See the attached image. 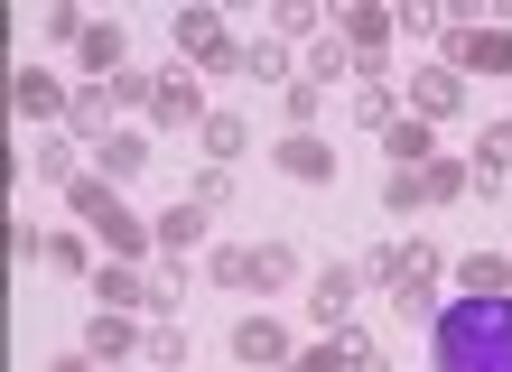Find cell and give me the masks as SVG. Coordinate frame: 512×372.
Segmentation results:
<instances>
[{"label": "cell", "instance_id": "obj_1", "mask_svg": "<svg viewBox=\"0 0 512 372\" xmlns=\"http://www.w3.org/2000/svg\"><path fill=\"white\" fill-rule=\"evenodd\" d=\"M429 372H512V298H457L429 326Z\"/></svg>", "mask_w": 512, "mask_h": 372}, {"label": "cell", "instance_id": "obj_2", "mask_svg": "<svg viewBox=\"0 0 512 372\" xmlns=\"http://www.w3.org/2000/svg\"><path fill=\"white\" fill-rule=\"evenodd\" d=\"M364 279H373V289H391V307H401L410 326H438V317H447V307H438V242H419V233L382 242V252L364 261Z\"/></svg>", "mask_w": 512, "mask_h": 372}, {"label": "cell", "instance_id": "obj_3", "mask_svg": "<svg viewBox=\"0 0 512 372\" xmlns=\"http://www.w3.org/2000/svg\"><path fill=\"white\" fill-rule=\"evenodd\" d=\"M466 159H429V168H391V186H382V205L391 214H429V205H457L466 196Z\"/></svg>", "mask_w": 512, "mask_h": 372}, {"label": "cell", "instance_id": "obj_4", "mask_svg": "<svg viewBox=\"0 0 512 372\" xmlns=\"http://www.w3.org/2000/svg\"><path fill=\"white\" fill-rule=\"evenodd\" d=\"M438 66H457V75H512V28L494 19H457L438 38Z\"/></svg>", "mask_w": 512, "mask_h": 372}, {"label": "cell", "instance_id": "obj_5", "mask_svg": "<svg viewBox=\"0 0 512 372\" xmlns=\"http://www.w3.org/2000/svg\"><path fill=\"white\" fill-rule=\"evenodd\" d=\"M177 56H187V66L205 75H243V38H233L224 28V10H177Z\"/></svg>", "mask_w": 512, "mask_h": 372}, {"label": "cell", "instance_id": "obj_6", "mask_svg": "<svg viewBox=\"0 0 512 372\" xmlns=\"http://www.w3.org/2000/svg\"><path fill=\"white\" fill-rule=\"evenodd\" d=\"M354 298H364V270H354V261H336V270H317V279H308V317H317L326 335H345V326H354Z\"/></svg>", "mask_w": 512, "mask_h": 372}, {"label": "cell", "instance_id": "obj_7", "mask_svg": "<svg viewBox=\"0 0 512 372\" xmlns=\"http://www.w3.org/2000/svg\"><path fill=\"white\" fill-rule=\"evenodd\" d=\"M457 112H466V75L429 56V66L410 75V121H429V131H438V121H457Z\"/></svg>", "mask_w": 512, "mask_h": 372}, {"label": "cell", "instance_id": "obj_8", "mask_svg": "<svg viewBox=\"0 0 512 372\" xmlns=\"http://www.w3.org/2000/svg\"><path fill=\"white\" fill-rule=\"evenodd\" d=\"M112 131H122V103H112V84H75V103H66V140L103 149Z\"/></svg>", "mask_w": 512, "mask_h": 372}, {"label": "cell", "instance_id": "obj_9", "mask_svg": "<svg viewBox=\"0 0 512 372\" xmlns=\"http://www.w3.org/2000/svg\"><path fill=\"white\" fill-rule=\"evenodd\" d=\"M149 121H159V131H177V121H205L196 66H168V75H149Z\"/></svg>", "mask_w": 512, "mask_h": 372}, {"label": "cell", "instance_id": "obj_10", "mask_svg": "<svg viewBox=\"0 0 512 372\" xmlns=\"http://www.w3.org/2000/svg\"><path fill=\"white\" fill-rule=\"evenodd\" d=\"M336 38L354 56H382L391 38H401V10H382V0H345V19H336Z\"/></svg>", "mask_w": 512, "mask_h": 372}, {"label": "cell", "instance_id": "obj_11", "mask_svg": "<svg viewBox=\"0 0 512 372\" xmlns=\"http://www.w3.org/2000/svg\"><path fill=\"white\" fill-rule=\"evenodd\" d=\"M10 103H19L28 121H66V103H75V93H66V75H47V66H19V75H10Z\"/></svg>", "mask_w": 512, "mask_h": 372}, {"label": "cell", "instance_id": "obj_12", "mask_svg": "<svg viewBox=\"0 0 512 372\" xmlns=\"http://www.w3.org/2000/svg\"><path fill=\"white\" fill-rule=\"evenodd\" d=\"M270 159H280L298 186H326V177H336V149H326L317 131H280V149H270Z\"/></svg>", "mask_w": 512, "mask_h": 372}, {"label": "cell", "instance_id": "obj_13", "mask_svg": "<svg viewBox=\"0 0 512 372\" xmlns=\"http://www.w3.org/2000/svg\"><path fill=\"white\" fill-rule=\"evenodd\" d=\"M94 298L112 307V317H149V279H140V261H103V270H94Z\"/></svg>", "mask_w": 512, "mask_h": 372}, {"label": "cell", "instance_id": "obj_14", "mask_svg": "<svg viewBox=\"0 0 512 372\" xmlns=\"http://www.w3.org/2000/svg\"><path fill=\"white\" fill-rule=\"evenodd\" d=\"M84 354H94V363H140L149 345H140V326H131V317H112V307H103V317L84 326Z\"/></svg>", "mask_w": 512, "mask_h": 372}, {"label": "cell", "instance_id": "obj_15", "mask_svg": "<svg viewBox=\"0 0 512 372\" xmlns=\"http://www.w3.org/2000/svg\"><path fill=\"white\" fill-rule=\"evenodd\" d=\"M233 354L280 372V363H289V326H280V317H243V326H233Z\"/></svg>", "mask_w": 512, "mask_h": 372}, {"label": "cell", "instance_id": "obj_16", "mask_svg": "<svg viewBox=\"0 0 512 372\" xmlns=\"http://www.w3.org/2000/svg\"><path fill=\"white\" fill-rule=\"evenodd\" d=\"M75 56H84V66H94L103 84H112V75H131V38H122L112 19H94V28H84V47H75Z\"/></svg>", "mask_w": 512, "mask_h": 372}, {"label": "cell", "instance_id": "obj_17", "mask_svg": "<svg viewBox=\"0 0 512 372\" xmlns=\"http://www.w3.org/2000/svg\"><path fill=\"white\" fill-rule=\"evenodd\" d=\"M466 177H475V186H485V196H494V186L512 177V121H494V131H485V140H475V159H466Z\"/></svg>", "mask_w": 512, "mask_h": 372}, {"label": "cell", "instance_id": "obj_18", "mask_svg": "<svg viewBox=\"0 0 512 372\" xmlns=\"http://www.w3.org/2000/svg\"><path fill=\"white\" fill-rule=\"evenodd\" d=\"M66 214H84V224H112V214H122V186H112V177H94V168H84V177L66 186Z\"/></svg>", "mask_w": 512, "mask_h": 372}, {"label": "cell", "instance_id": "obj_19", "mask_svg": "<svg viewBox=\"0 0 512 372\" xmlns=\"http://www.w3.org/2000/svg\"><path fill=\"white\" fill-rule=\"evenodd\" d=\"M205 224H215V214H205L196 196H187V205H168V214H159V252H168V261H177V252H196Z\"/></svg>", "mask_w": 512, "mask_h": 372}, {"label": "cell", "instance_id": "obj_20", "mask_svg": "<svg viewBox=\"0 0 512 372\" xmlns=\"http://www.w3.org/2000/svg\"><path fill=\"white\" fill-rule=\"evenodd\" d=\"M140 168H149V140H140V131H112V140L94 149V177H112V186L140 177Z\"/></svg>", "mask_w": 512, "mask_h": 372}, {"label": "cell", "instance_id": "obj_21", "mask_svg": "<svg viewBox=\"0 0 512 372\" xmlns=\"http://www.w3.org/2000/svg\"><path fill=\"white\" fill-rule=\"evenodd\" d=\"M382 149H391V168H429L438 159V131H429V121H391Z\"/></svg>", "mask_w": 512, "mask_h": 372}, {"label": "cell", "instance_id": "obj_22", "mask_svg": "<svg viewBox=\"0 0 512 372\" xmlns=\"http://www.w3.org/2000/svg\"><path fill=\"white\" fill-rule=\"evenodd\" d=\"M457 279H466V298H512V261L503 252H466Z\"/></svg>", "mask_w": 512, "mask_h": 372}, {"label": "cell", "instance_id": "obj_23", "mask_svg": "<svg viewBox=\"0 0 512 372\" xmlns=\"http://www.w3.org/2000/svg\"><path fill=\"white\" fill-rule=\"evenodd\" d=\"M196 140H205V159L224 168V159H233V149H243L252 131H243V112H205V121H196Z\"/></svg>", "mask_w": 512, "mask_h": 372}, {"label": "cell", "instance_id": "obj_24", "mask_svg": "<svg viewBox=\"0 0 512 372\" xmlns=\"http://www.w3.org/2000/svg\"><path fill=\"white\" fill-rule=\"evenodd\" d=\"M28 177H56V186H75L84 168H75V140L66 131H56V140H38V149H28Z\"/></svg>", "mask_w": 512, "mask_h": 372}, {"label": "cell", "instance_id": "obj_25", "mask_svg": "<svg viewBox=\"0 0 512 372\" xmlns=\"http://www.w3.org/2000/svg\"><path fill=\"white\" fill-rule=\"evenodd\" d=\"M103 242H112V261H140L149 242H159V224H140V214L122 205V214H112V224H103Z\"/></svg>", "mask_w": 512, "mask_h": 372}, {"label": "cell", "instance_id": "obj_26", "mask_svg": "<svg viewBox=\"0 0 512 372\" xmlns=\"http://www.w3.org/2000/svg\"><path fill=\"white\" fill-rule=\"evenodd\" d=\"M289 270H298L289 242H252V289H289Z\"/></svg>", "mask_w": 512, "mask_h": 372}, {"label": "cell", "instance_id": "obj_27", "mask_svg": "<svg viewBox=\"0 0 512 372\" xmlns=\"http://www.w3.org/2000/svg\"><path fill=\"white\" fill-rule=\"evenodd\" d=\"M326 345H336V354H345V372H391V354L373 345V335H364V326H345V335H326Z\"/></svg>", "mask_w": 512, "mask_h": 372}, {"label": "cell", "instance_id": "obj_28", "mask_svg": "<svg viewBox=\"0 0 512 372\" xmlns=\"http://www.w3.org/2000/svg\"><path fill=\"white\" fill-rule=\"evenodd\" d=\"M177 298H187V270H177V261H159V270H149V317H177Z\"/></svg>", "mask_w": 512, "mask_h": 372}, {"label": "cell", "instance_id": "obj_29", "mask_svg": "<svg viewBox=\"0 0 512 372\" xmlns=\"http://www.w3.org/2000/svg\"><path fill=\"white\" fill-rule=\"evenodd\" d=\"M354 66H364V56H354L345 38H317V47H308V84H326V75H354Z\"/></svg>", "mask_w": 512, "mask_h": 372}, {"label": "cell", "instance_id": "obj_30", "mask_svg": "<svg viewBox=\"0 0 512 372\" xmlns=\"http://www.w3.org/2000/svg\"><path fill=\"white\" fill-rule=\"evenodd\" d=\"M243 75H252V84H289V47H280V38L243 47Z\"/></svg>", "mask_w": 512, "mask_h": 372}, {"label": "cell", "instance_id": "obj_31", "mask_svg": "<svg viewBox=\"0 0 512 372\" xmlns=\"http://www.w3.org/2000/svg\"><path fill=\"white\" fill-rule=\"evenodd\" d=\"M270 38H317V10H308V0H270Z\"/></svg>", "mask_w": 512, "mask_h": 372}, {"label": "cell", "instance_id": "obj_32", "mask_svg": "<svg viewBox=\"0 0 512 372\" xmlns=\"http://www.w3.org/2000/svg\"><path fill=\"white\" fill-rule=\"evenodd\" d=\"M215 289H252V252L243 242H215Z\"/></svg>", "mask_w": 512, "mask_h": 372}, {"label": "cell", "instance_id": "obj_33", "mask_svg": "<svg viewBox=\"0 0 512 372\" xmlns=\"http://www.w3.org/2000/svg\"><path fill=\"white\" fill-rule=\"evenodd\" d=\"M149 363H159V372H187V335H177V326H149Z\"/></svg>", "mask_w": 512, "mask_h": 372}, {"label": "cell", "instance_id": "obj_34", "mask_svg": "<svg viewBox=\"0 0 512 372\" xmlns=\"http://www.w3.org/2000/svg\"><path fill=\"white\" fill-rule=\"evenodd\" d=\"M401 28H410V38H429V47H438V38H447V28H457V19H447L438 0H419V10H401Z\"/></svg>", "mask_w": 512, "mask_h": 372}, {"label": "cell", "instance_id": "obj_35", "mask_svg": "<svg viewBox=\"0 0 512 372\" xmlns=\"http://www.w3.org/2000/svg\"><path fill=\"white\" fill-rule=\"evenodd\" d=\"M187 196H196V205H205V214H215V205H224V196H233V168H215V159H205V168H196V186H187Z\"/></svg>", "mask_w": 512, "mask_h": 372}, {"label": "cell", "instance_id": "obj_36", "mask_svg": "<svg viewBox=\"0 0 512 372\" xmlns=\"http://www.w3.org/2000/svg\"><path fill=\"white\" fill-rule=\"evenodd\" d=\"M47 261L66 270V279H84V270H94V252H84V233H56V242H47Z\"/></svg>", "mask_w": 512, "mask_h": 372}, {"label": "cell", "instance_id": "obj_37", "mask_svg": "<svg viewBox=\"0 0 512 372\" xmlns=\"http://www.w3.org/2000/svg\"><path fill=\"white\" fill-rule=\"evenodd\" d=\"M47 242H56V233H38V224H10V261H47Z\"/></svg>", "mask_w": 512, "mask_h": 372}, {"label": "cell", "instance_id": "obj_38", "mask_svg": "<svg viewBox=\"0 0 512 372\" xmlns=\"http://www.w3.org/2000/svg\"><path fill=\"white\" fill-rule=\"evenodd\" d=\"M308 121H317V84L298 75V84H289V131H308Z\"/></svg>", "mask_w": 512, "mask_h": 372}, {"label": "cell", "instance_id": "obj_39", "mask_svg": "<svg viewBox=\"0 0 512 372\" xmlns=\"http://www.w3.org/2000/svg\"><path fill=\"white\" fill-rule=\"evenodd\" d=\"M289 372H345V354L336 345H308V354H289Z\"/></svg>", "mask_w": 512, "mask_h": 372}, {"label": "cell", "instance_id": "obj_40", "mask_svg": "<svg viewBox=\"0 0 512 372\" xmlns=\"http://www.w3.org/2000/svg\"><path fill=\"white\" fill-rule=\"evenodd\" d=\"M47 372H94V354H56V363H47Z\"/></svg>", "mask_w": 512, "mask_h": 372}, {"label": "cell", "instance_id": "obj_41", "mask_svg": "<svg viewBox=\"0 0 512 372\" xmlns=\"http://www.w3.org/2000/svg\"><path fill=\"white\" fill-rule=\"evenodd\" d=\"M94 372H131V363H94Z\"/></svg>", "mask_w": 512, "mask_h": 372}]
</instances>
